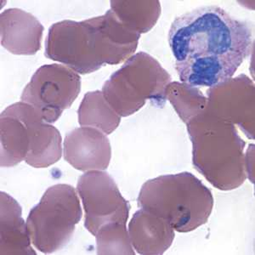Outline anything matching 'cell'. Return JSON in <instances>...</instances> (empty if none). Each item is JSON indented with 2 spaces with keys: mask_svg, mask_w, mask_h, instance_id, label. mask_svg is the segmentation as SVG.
Returning <instances> with one entry per match:
<instances>
[{
  "mask_svg": "<svg viewBox=\"0 0 255 255\" xmlns=\"http://www.w3.org/2000/svg\"><path fill=\"white\" fill-rule=\"evenodd\" d=\"M44 26L34 15L17 8L0 15L1 44L14 55H35L41 49Z\"/></svg>",
  "mask_w": 255,
  "mask_h": 255,
  "instance_id": "obj_12",
  "label": "cell"
},
{
  "mask_svg": "<svg viewBox=\"0 0 255 255\" xmlns=\"http://www.w3.org/2000/svg\"><path fill=\"white\" fill-rule=\"evenodd\" d=\"M139 209L165 219L178 232H192L209 221L214 207L211 191L189 172L146 181L137 199Z\"/></svg>",
  "mask_w": 255,
  "mask_h": 255,
  "instance_id": "obj_4",
  "label": "cell"
},
{
  "mask_svg": "<svg viewBox=\"0 0 255 255\" xmlns=\"http://www.w3.org/2000/svg\"><path fill=\"white\" fill-rule=\"evenodd\" d=\"M168 43L180 80L196 87L211 88L232 79L254 46L250 23L219 6L175 18Z\"/></svg>",
  "mask_w": 255,
  "mask_h": 255,
  "instance_id": "obj_1",
  "label": "cell"
},
{
  "mask_svg": "<svg viewBox=\"0 0 255 255\" xmlns=\"http://www.w3.org/2000/svg\"><path fill=\"white\" fill-rule=\"evenodd\" d=\"M77 191L85 211L84 226L92 235L107 225L127 224L130 205L107 172H86L79 178Z\"/></svg>",
  "mask_w": 255,
  "mask_h": 255,
  "instance_id": "obj_9",
  "label": "cell"
},
{
  "mask_svg": "<svg viewBox=\"0 0 255 255\" xmlns=\"http://www.w3.org/2000/svg\"><path fill=\"white\" fill-rule=\"evenodd\" d=\"M126 225L110 224L99 230L95 236L98 255H135Z\"/></svg>",
  "mask_w": 255,
  "mask_h": 255,
  "instance_id": "obj_18",
  "label": "cell"
},
{
  "mask_svg": "<svg viewBox=\"0 0 255 255\" xmlns=\"http://www.w3.org/2000/svg\"><path fill=\"white\" fill-rule=\"evenodd\" d=\"M128 235L139 255H160L173 244L174 230L165 219L139 209L128 224Z\"/></svg>",
  "mask_w": 255,
  "mask_h": 255,
  "instance_id": "obj_13",
  "label": "cell"
},
{
  "mask_svg": "<svg viewBox=\"0 0 255 255\" xmlns=\"http://www.w3.org/2000/svg\"><path fill=\"white\" fill-rule=\"evenodd\" d=\"M192 143V163L212 186L231 191L247 179L245 141L235 125L206 109L186 124Z\"/></svg>",
  "mask_w": 255,
  "mask_h": 255,
  "instance_id": "obj_3",
  "label": "cell"
},
{
  "mask_svg": "<svg viewBox=\"0 0 255 255\" xmlns=\"http://www.w3.org/2000/svg\"><path fill=\"white\" fill-rule=\"evenodd\" d=\"M0 200V255H36L20 204L3 191Z\"/></svg>",
  "mask_w": 255,
  "mask_h": 255,
  "instance_id": "obj_14",
  "label": "cell"
},
{
  "mask_svg": "<svg viewBox=\"0 0 255 255\" xmlns=\"http://www.w3.org/2000/svg\"><path fill=\"white\" fill-rule=\"evenodd\" d=\"M171 80V76L156 59L139 52L111 76L102 92L119 116H130L143 108L146 101L163 108L166 90Z\"/></svg>",
  "mask_w": 255,
  "mask_h": 255,
  "instance_id": "obj_6",
  "label": "cell"
},
{
  "mask_svg": "<svg viewBox=\"0 0 255 255\" xmlns=\"http://www.w3.org/2000/svg\"><path fill=\"white\" fill-rule=\"evenodd\" d=\"M64 158L83 172L108 168L112 148L107 135L95 128H78L67 133L64 140Z\"/></svg>",
  "mask_w": 255,
  "mask_h": 255,
  "instance_id": "obj_11",
  "label": "cell"
},
{
  "mask_svg": "<svg viewBox=\"0 0 255 255\" xmlns=\"http://www.w3.org/2000/svg\"><path fill=\"white\" fill-rule=\"evenodd\" d=\"M82 215L79 196L73 186H50L26 220L33 246L44 254L61 250L72 238Z\"/></svg>",
  "mask_w": 255,
  "mask_h": 255,
  "instance_id": "obj_7",
  "label": "cell"
},
{
  "mask_svg": "<svg viewBox=\"0 0 255 255\" xmlns=\"http://www.w3.org/2000/svg\"><path fill=\"white\" fill-rule=\"evenodd\" d=\"M206 109L218 119L238 125L249 139H255V84L244 74L207 90Z\"/></svg>",
  "mask_w": 255,
  "mask_h": 255,
  "instance_id": "obj_10",
  "label": "cell"
},
{
  "mask_svg": "<svg viewBox=\"0 0 255 255\" xmlns=\"http://www.w3.org/2000/svg\"><path fill=\"white\" fill-rule=\"evenodd\" d=\"M166 98L186 125L204 111L208 102L206 96L198 88L183 82H171L168 84Z\"/></svg>",
  "mask_w": 255,
  "mask_h": 255,
  "instance_id": "obj_17",
  "label": "cell"
},
{
  "mask_svg": "<svg viewBox=\"0 0 255 255\" xmlns=\"http://www.w3.org/2000/svg\"><path fill=\"white\" fill-rule=\"evenodd\" d=\"M0 133L1 167L25 161L33 168H47L61 159V133L27 103L17 102L1 113Z\"/></svg>",
  "mask_w": 255,
  "mask_h": 255,
  "instance_id": "obj_5",
  "label": "cell"
},
{
  "mask_svg": "<svg viewBox=\"0 0 255 255\" xmlns=\"http://www.w3.org/2000/svg\"><path fill=\"white\" fill-rule=\"evenodd\" d=\"M140 34L118 19L112 9L82 21L65 20L49 27L45 56L77 73L89 74L104 65L121 63L135 52Z\"/></svg>",
  "mask_w": 255,
  "mask_h": 255,
  "instance_id": "obj_2",
  "label": "cell"
},
{
  "mask_svg": "<svg viewBox=\"0 0 255 255\" xmlns=\"http://www.w3.org/2000/svg\"><path fill=\"white\" fill-rule=\"evenodd\" d=\"M79 123L82 127L95 128L105 134L116 130L121 117L111 107L100 90L88 92L79 106Z\"/></svg>",
  "mask_w": 255,
  "mask_h": 255,
  "instance_id": "obj_16",
  "label": "cell"
},
{
  "mask_svg": "<svg viewBox=\"0 0 255 255\" xmlns=\"http://www.w3.org/2000/svg\"><path fill=\"white\" fill-rule=\"evenodd\" d=\"M81 90V78L60 64L44 65L32 77L20 100L31 105L48 124L56 122L71 108Z\"/></svg>",
  "mask_w": 255,
  "mask_h": 255,
  "instance_id": "obj_8",
  "label": "cell"
},
{
  "mask_svg": "<svg viewBox=\"0 0 255 255\" xmlns=\"http://www.w3.org/2000/svg\"><path fill=\"white\" fill-rule=\"evenodd\" d=\"M111 9L126 27L142 34L149 32L161 15L159 1H111Z\"/></svg>",
  "mask_w": 255,
  "mask_h": 255,
  "instance_id": "obj_15",
  "label": "cell"
}]
</instances>
